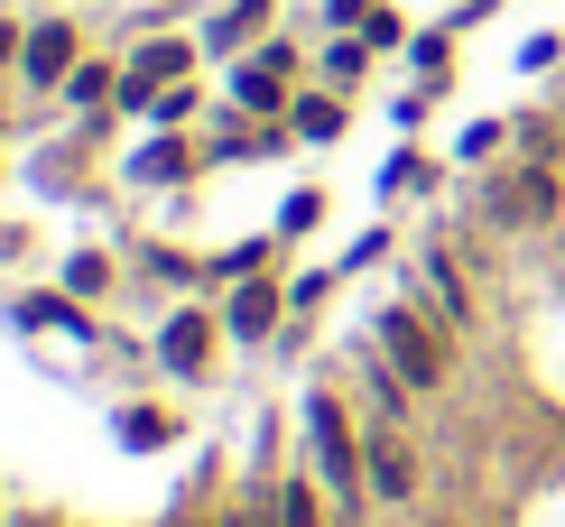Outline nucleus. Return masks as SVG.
I'll list each match as a JSON object with an SVG mask.
<instances>
[{
  "mask_svg": "<svg viewBox=\"0 0 565 527\" xmlns=\"http://www.w3.org/2000/svg\"><path fill=\"white\" fill-rule=\"evenodd\" d=\"M306 463H316V482L334 491V518L343 527L371 509V482H362V407H352L334 379L306 389Z\"/></svg>",
  "mask_w": 565,
  "mask_h": 527,
  "instance_id": "f257e3e1",
  "label": "nucleus"
},
{
  "mask_svg": "<svg viewBox=\"0 0 565 527\" xmlns=\"http://www.w3.org/2000/svg\"><path fill=\"white\" fill-rule=\"evenodd\" d=\"M371 352H381V362L408 379L417 398H436L445 379H455V333H445L417 297H390L381 315H371Z\"/></svg>",
  "mask_w": 565,
  "mask_h": 527,
  "instance_id": "f03ea898",
  "label": "nucleus"
},
{
  "mask_svg": "<svg viewBox=\"0 0 565 527\" xmlns=\"http://www.w3.org/2000/svg\"><path fill=\"white\" fill-rule=\"evenodd\" d=\"M482 213H491V232H565V166H537V158L491 166Z\"/></svg>",
  "mask_w": 565,
  "mask_h": 527,
  "instance_id": "7ed1b4c3",
  "label": "nucleus"
},
{
  "mask_svg": "<svg viewBox=\"0 0 565 527\" xmlns=\"http://www.w3.org/2000/svg\"><path fill=\"white\" fill-rule=\"evenodd\" d=\"M223 305H204V297H185V305H168L158 315V333H149V352H158V370L177 379V389H204L214 379V362H223Z\"/></svg>",
  "mask_w": 565,
  "mask_h": 527,
  "instance_id": "20e7f679",
  "label": "nucleus"
},
{
  "mask_svg": "<svg viewBox=\"0 0 565 527\" xmlns=\"http://www.w3.org/2000/svg\"><path fill=\"white\" fill-rule=\"evenodd\" d=\"M195 65H204V37H185V29H149L139 46H121V103H111V111H121V121H149V103H158L168 84H185Z\"/></svg>",
  "mask_w": 565,
  "mask_h": 527,
  "instance_id": "39448f33",
  "label": "nucleus"
},
{
  "mask_svg": "<svg viewBox=\"0 0 565 527\" xmlns=\"http://www.w3.org/2000/svg\"><path fill=\"white\" fill-rule=\"evenodd\" d=\"M362 482H371V509H417L427 499L417 426H362Z\"/></svg>",
  "mask_w": 565,
  "mask_h": 527,
  "instance_id": "423d86ee",
  "label": "nucleus"
},
{
  "mask_svg": "<svg viewBox=\"0 0 565 527\" xmlns=\"http://www.w3.org/2000/svg\"><path fill=\"white\" fill-rule=\"evenodd\" d=\"M232 111H250V121H288L297 103V46L288 37H260L250 56H232Z\"/></svg>",
  "mask_w": 565,
  "mask_h": 527,
  "instance_id": "0eeeda50",
  "label": "nucleus"
},
{
  "mask_svg": "<svg viewBox=\"0 0 565 527\" xmlns=\"http://www.w3.org/2000/svg\"><path fill=\"white\" fill-rule=\"evenodd\" d=\"M408 297L427 305V315H436L445 333H473V324H482V297H473V278H463L455 241H427V250L408 259Z\"/></svg>",
  "mask_w": 565,
  "mask_h": 527,
  "instance_id": "6e6552de",
  "label": "nucleus"
},
{
  "mask_svg": "<svg viewBox=\"0 0 565 527\" xmlns=\"http://www.w3.org/2000/svg\"><path fill=\"white\" fill-rule=\"evenodd\" d=\"M84 65V29L65 10H46V19H29V46H19V93H29V103H56L65 93V75H75Z\"/></svg>",
  "mask_w": 565,
  "mask_h": 527,
  "instance_id": "1a4fd4ad",
  "label": "nucleus"
},
{
  "mask_svg": "<svg viewBox=\"0 0 565 527\" xmlns=\"http://www.w3.org/2000/svg\"><path fill=\"white\" fill-rule=\"evenodd\" d=\"M223 333L242 352H260V343H278V333H288V278H232L223 287Z\"/></svg>",
  "mask_w": 565,
  "mask_h": 527,
  "instance_id": "9d476101",
  "label": "nucleus"
},
{
  "mask_svg": "<svg viewBox=\"0 0 565 527\" xmlns=\"http://www.w3.org/2000/svg\"><path fill=\"white\" fill-rule=\"evenodd\" d=\"M56 103H65V121L111 130V121H121V111H111V103H121V56H93V46H84V65L65 75V93H56Z\"/></svg>",
  "mask_w": 565,
  "mask_h": 527,
  "instance_id": "9b49d317",
  "label": "nucleus"
},
{
  "mask_svg": "<svg viewBox=\"0 0 565 527\" xmlns=\"http://www.w3.org/2000/svg\"><path fill=\"white\" fill-rule=\"evenodd\" d=\"M185 176H204V139H185V130H149L130 149V185H185Z\"/></svg>",
  "mask_w": 565,
  "mask_h": 527,
  "instance_id": "f8f14e48",
  "label": "nucleus"
},
{
  "mask_svg": "<svg viewBox=\"0 0 565 527\" xmlns=\"http://www.w3.org/2000/svg\"><path fill=\"white\" fill-rule=\"evenodd\" d=\"M352 398H362V426H417V389L381 362V352H362V370H352Z\"/></svg>",
  "mask_w": 565,
  "mask_h": 527,
  "instance_id": "ddd939ff",
  "label": "nucleus"
},
{
  "mask_svg": "<svg viewBox=\"0 0 565 527\" xmlns=\"http://www.w3.org/2000/svg\"><path fill=\"white\" fill-rule=\"evenodd\" d=\"M269 527H343L334 518V491H324L316 482V463H288V472H278V482H269Z\"/></svg>",
  "mask_w": 565,
  "mask_h": 527,
  "instance_id": "4468645a",
  "label": "nucleus"
},
{
  "mask_svg": "<svg viewBox=\"0 0 565 527\" xmlns=\"http://www.w3.org/2000/svg\"><path fill=\"white\" fill-rule=\"evenodd\" d=\"M269 19H278V0H223L214 19H204V56H250V46L269 37Z\"/></svg>",
  "mask_w": 565,
  "mask_h": 527,
  "instance_id": "2eb2a0df",
  "label": "nucleus"
},
{
  "mask_svg": "<svg viewBox=\"0 0 565 527\" xmlns=\"http://www.w3.org/2000/svg\"><path fill=\"white\" fill-rule=\"evenodd\" d=\"M343 121H352V93H334V84H297L288 130L306 139V149H334V139H343Z\"/></svg>",
  "mask_w": 565,
  "mask_h": 527,
  "instance_id": "dca6fc26",
  "label": "nucleus"
},
{
  "mask_svg": "<svg viewBox=\"0 0 565 527\" xmlns=\"http://www.w3.org/2000/svg\"><path fill=\"white\" fill-rule=\"evenodd\" d=\"M371 65H381V46H371L362 29H324V46H316V84L362 93V84H371Z\"/></svg>",
  "mask_w": 565,
  "mask_h": 527,
  "instance_id": "f3484780",
  "label": "nucleus"
},
{
  "mask_svg": "<svg viewBox=\"0 0 565 527\" xmlns=\"http://www.w3.org/2000/svg\"><path fill=\"white\" fill-rule=\"evenodd\" d=\"M19 324H29V333H75V343L93 333L84 297H65V287H56V297H19Z\"/></svg>",
  "mask_w": 565,
  "mask_h": 527,
  "instance_id": "a211bd4d",
  "label": "nucleus"
},
{
  "mask_svg": "<svg viewBox=\"0 0 565 527\" xmlns=\"http://www.w3.org/2000/svg\"><path fill=\"white\" fill-rule=\"evenodd\" d=\"M130 259H139V269H149V278L185 287V297H195V287H214V259H185V250H168V241H139Z\"/></svg>",
  "mask_w": 565,
  "mask_h": 527,
  "instance_id": "6ab92c4d",
  "label": "nucleus"
},
{
  "mask_svg": "<svg viewBox=\"0 0 565 527\" xmlns=\"http://www.w3.org/2000/svg\"><path fill=\"white\" fill-rule=\"evenodd\" d=\"M111 278H121V259H111V250H75V259H65V297H84V305H103Z\"/></svg>",
  "mask_w": 565,
  "mask_h": 527,
  "instance_id": "aec40b11",
  "label": "nucleus"
},
{
  "mask_svg": "<svg viewBox=\"0 0 565 527\" xmlns=\"http://www.w3.org/2000/svg\"><path fill=\"white\" fill-rule=\"evenodd\" d=\"M408 65H417V84H455V29H417L408 37Z\"/></svg>",
  "mask_w": 565,
  "mask_h": 527,
  "instance_id": "412c9836",
  "label": "nucleus"
},
{
  "mask_svg": "<svg viewBox=\"0 0 565 527\" xmlns=\"http://www.w3.org/2000/svg\"><path fill=\"white\" fill-rule=\"evenodd\" d=\"M111 426H121V444H130V453H158V444H177V417H168V407H121Z\"/></svg>",
  "mask_w": 565,
  "mask_h": 527,
  "instance_id": "4be33fe9",
  "label": "nucleus"
},
{
  "mask_svg": "<svg viewBox=\"0 0 565 527\" xmlns=\"http://www.w3.org/2000/svg\"><path fill=\"white\" fill-rule=\"evenodd\" d=\"M324 204H334V195H324V185H297V195L278 204V223H269V232H278V241H306V232L324 223Z\"/></svg>",
  "mask_w": 565,
  "mask_h": 527,
  "instance_id": "5701e85b",
  "label": "nucleus"
},
{
  "mask_svg": "<svg viewBox=\"0 0 565 527\" xmlns=\"http://www.w3.org/2000/svg\"><path fill=\"white\" fill-rule=\"evenodd\" d=\"M195 111H204V84L185 75V84H168V93H158V103H149V130H185V121H195Z\"/></svg>",
  "mask_w": 565,
  "mask_h": 527,
  "instance_id": "b1692460",
  "label": "nucleus"
},
{
  "mask_svg": "<svg viewBox=\"0 0 565 527\" xmlns=\"http://www.w3.org/2000/svg\"><path fill=\"white\" fill-rule=\"evenodd\" d=\"M491 158H510V121H473L455 139V166H491Z\"/></svg>",
  "mask_w": 565,
  "mask_h": 527,
  "instance_id": "393cba45",
  "label": "nucleus"
},
{
  "mask_svg": "<svg viewBox=\"0 0 565 527\" xmlns=\"http://www.w3.org/2000/svg\"><path fill=\"white\" fill-rule=\"evenodd\" d=\"M278 241V232H269ZM269 241H232V250H214V287H232V278H260L269 269Z\"/></svg>",
  "mask_w": 565,
  "mask_h": 527,
  "instance_id": "a878e982",
  "label": "nucleus"
},
{
  "mask_svg": "<svg viewBox=\"0 0 565 527\" xmlns=\"http://www.w3.org/2000/svg\"><path fill=\"white\" fill-rule=\"evenodd\" d=\"M334 278H343V269H306V278H288V324H306V315H316V305L334 297Z\"/></svg>",
  "mask_w": 565,
  "mask_h": 527,
  "instance_id": "bb28decb",
  "label": "nucleus"
},
{
  "mask_svg": "<svg viewBox=\"0 0 565 527\" xmlns=\"http://www.w3.org/2000/svg\"><path fill=\"white\" fill-rule=\"evenodd\" d=\"M362 37H371V46H381V56H408V37H417V29H408V19H398V10H390V0H381V10H371V19H362Z\"/></svg>",
  "mask_w": 565,
  "mask_h": 527,
  "instance_id": "cd10ccee",
  "label": "nucleus"
},
{
  "mask_svg": "<svg viewBox=\"0 0 565 527\" xmlns=\"http://www.w3.org/2000/svg\"><path fill=\"white\" fill-rule=\"evenodd\" d=\"M417 185H436L427 158H390V195H417Z\"/></svg>",
  "mask_w": 565,
  "mask_h": 527,
  "instance_id": "c85d7f7f",
  "label": "nucleus"
},
{
  "mask_svg": "<svg viewBox=\"0 0 565 527\" xmlns=\"http://www.w3.org/2000/svg\"><path fill=\"white\" fill-rule=\"evenodd\" d=\"M19 46H29V19L0 10V75H19Z\"/></svg>",
  "mask_w": 565,
  "mask_h": 527,
  "instance_id": "c756f323",
  "label": "nucleus"
},
{
  "mask_svg": "<svg viewBox=\"0 0 565 527\" xmlns=\"http://www.w3.org/2000/svg\"><path fill=\"white\" fill-rule=\"evenodd\" d=\"M371 10H381V0H324V29H362Z\"/></svg>",
  "mask_w": 565,
  "mask_h": 527,
  "instance_id": "7c9ffc66",
  "label": "nucleus"
},
{
  "mask_svg": "<svg viewBox=\"0 0 565 527\" xmlns=\"http://www.w3.org/2000/svg\"><path fill=\"white\" fill-rule=\"evenodd\" d=\"M371 259H390V232H381V223H371L362 241H352V259H343V269H371Z\"/></svg>",
  "mask_w": 565,
  "mask_h": 527,
  "instance_id": "2f4dec72",
  "label": "nucleus"
},
{
  "mask_svg": "<svg viewBox=\"0 0 565 527\" xmlns=\"http://www.w3.org/2000/svg\"><path fill=\"white\" fill-rule=\"evenodd\" d=\"M491 10H501V0H455V10H445V29H482Z\"/></svg>",
  "mask_w": 565,
  "mask_h": 527,
  "instance_id": "473e14b6",
  "label": "nucleus"
},
{
  "mask_svg": "<svg viewBox=\"0 0 565 527\" xmlns=\"http://www.w3.org/2000/svg\"><path fill=\"white\" fill-rule=\"evenodd\" d=\"M223 527H269V509H214Z\"/></svg>",
  "mask_w": 565,
  "mask_h": 527,
  "instance_id": "72a5a7b5",
  "label": "nucleus"
},
{
  "mask_svg": "<svg viewBox=\"0 0 565 527\" xmlns=\"http://www.w3.org/2000/svg\"><path fill=\"white\" fill-rule=\"evenodd\" d=\"M19 250H29V232H19V223H0V259H19Z\"/></svg>",
  "mask_w": 565,
  "mask_h": 527,
  "instance_id": "f704fd0d",
  "label": "nucleus"
},
{
  "mask_svg": "<svg viewBox=\"0 0 565 527\" xmlns=\"http://www.w3.org/2000/svg\"><path fill=\"white\" fill-rule=\"evenodd\" d=\"M556 111H565V84H556Z\"/></svg>",
  "mask_w": 565,
  "mask_h": 527,
  "instance_id": "c9c22d12",
  "label": "nucleus"
},
{
  "mask_svg": "<svg viewBox=\"0 0 565 527\" xmlns=\"http://www.w3.org/2000/svg\"><path fill=\"white\" fill-rule=\"evenodd\" d=\"M29 527H46V518H29Z\"/></svg>",
  "mask_w": 565,
  "mask_h": 527,
  "instance_id": "e433bc0d",
  "label": "nucleus"
}]
</instances>
